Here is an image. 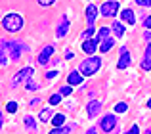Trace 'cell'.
Segmentation results:
<instances>
[{
    "label": "cell",
    "instance_id": "cell-1",
    "mask_svg": "<svg viewBox=\"0 0 151 134\" xmlns=\"http://www.w3.org/2000/svg\"><path fill=\"white\" fill-rule=\"evenodd\" d=\"M100 69H101V58H98V56H88L78 65V71H81L84 77H92V75H96Z\"/></svg>",
    "mask_w": 151,
    "mask_h": 134
},
{
    "label": "cell",
    "instance_id": "cell-2",
    "mask_svg": "<svg viewBox=\"0 0 151 134\" xmlns=\"http://www.w3.org/2000/svg\"><path fill=\"white\" fill-rule=\"evenodd\" d=\"M6 48H8V56H10L12 61H19V58L25 52H29V46L21 40H6Z\"/></svg>",
    "mask_w": 151,
    "mask_h": 134
},
{
    "label": "cell",
    "instance_id": "cell-3",
    "mask_svg": "<svg viewBox=\"0 0 151 134\" xmlns=\"http://www.w3.org/2000/svg\"><path fill=\"white\" fill-rule=\"evenodd\" d=\"M2 27L8 33H17L23 27V17L19 14H14V12H12V14H8L6 17L2 19Z\"/></svg>",
    "mask_w": 151,
    "mask_h": 134
},
{
    "label": "cell",
    "instance_id": "cell-4",
    "mask_svg": "<svg viewBox=\"0 0 151 134\" xmlns=\"http://www.w3.org/2000/svg\"><path fill=\"white\" fill-rule=\"evenodd\" d=\"M31 75H33V67H23V69H19L17 73L12 77L10 86H12V88H17L19 84H25V82L31 79Z\"/></svg>",
    "mask_w": 151,
    "mask_h": 134
},
{
    "label": "cell",
    "instance_id": "cell-5",
    "mask_svg": "<svg viewBox=\"0 0 151 134\" xmlns=\"http://www.w3.org/2000/svg\"><path fill=\"white\" fill-rule=\"evenodd\" d=\"M100 14L103 17H115L119 14V0H107V2H103V6H100Z\"/></svg>",
    "mask_w": 151,
    "mask_h": 134
},
{
    "label": "cell",
    "instance_id": "cell-6",
    "mask_svg": "<svg viewBox=\"0 0 151 134\" xmlns=\"http://www.w3.org/2000/svg\"><path fill=\"white\" fill-rule=\"evenodd\" d=\"M117 123H119L117 115H113V113H105V115L101 117V121H100V128L103 132H113L115 127H117Z\"/></svg>",
    "mask_w": 151,
    "mask_h": 134
},
{
    "label": "cell",
    "instance_id": "cell-7",
    "mask_svg": "<svg viewBox=\"0 0 151 134\" xmlns=\"http://www.w3.org/2000/svg\"><path fill=\"white\" fill-rule=\"evenodd\" d=\"M52 56H54V46L52 44H48V46H44V48L38 52V56H37V61L40 65H46L48 61L52 60Z\"/></svg>",
    "mask_w": 151,
    "mask_h": 134
},
{
    "label": "cell",
    "instance_id": "cell-8",
    "mask_svg": "<svg viewBox=\"0 0 151 134\" xmlns=\"http://www.w3.org/2000/svg\"><path fill=\"white\" fill-rule=\"evenodd\" d=\"M130 61H132V58H130V54H128V48L122 46L121 48V56H119V61H117V69H128Z\"/></svg>",
    "mask_w": 151,
    "mask_h": 134
},
{
    "label": "cell",
    "instance_id": "cell-9",
    "mask_svg": "<svg viewBox=\"0 0 151 134\" xmlns=\"http://www.w3.org/2000/svg\"><path fill=\"white\" fill-rule=\"evenodd\" d=\"M98 44H100V38H84V42H82V52L84 54H94L98 48Z\"/></svg>",
    "mask_w": 151,
    "mask_h": 134
},
{
    "label": "cell",
    "instance_id": "cell-10",
    "mask_svg": "<svg viewBox=\"0 0 151 134\" xmlns=\"http://www.w3.org/2000/svg\"><path fill=\"white\" fill-rule=\"evenodd\" d=\"M100 111H101V102L100 100H90L88 105H86V113H88V117L100 115Z\"/></svg>",
    "mask_w": 151,
    "mask_h": 134
},
{
    "label": "cell",
    "instance_id": "cell-11",
    "mask_svg": "<svg viewBox=\"0 0 151 134\" xmlns=\"http://www.w3.org/2000/svg\"><path fill=\"white\" fill-rule=\"evenodd\" d=\"M67 31H69V19L63 15L61 21L58 23V29H55V38H63L67 35Z\"/></svg>",
    "mask_w": 151,
    "mask_h": 134
},
{
    "label": "cell",
    "instance_id": "cell-12",
    "mask_svg": "<svg viewBox=\"0 0 151 134\" xmlns=\"http://www.w3.org/2000/svg\"><path fill=\"white\" fill-rule=\"evenodd\" d=\"M82 77H84V75H82V73H81L78 69L71 71V73H69V77H67V84H71V86L82 84Z\"/></svg>",
    "mask_w": 151,
    "mask_h": 134
},
{
    "label": "cell",
    "instance_id": "cell-13",
    "mask_svg": "<svg viewBox=\"0 0 151 134\" xmlns=\"http://www.w3.org/2000/svg\"><path fill=\"white\" fill-rule=\"evenodd\" d=\"M98 12H100V10H98V6H94V4H88V8H86V21H88V25H94Z\"/></svg>",
    "mask_w": 151,
    "mask_h": 134
},
{
    "label": "cell",
    "instance_id": "cell-14",
    "mask_svg": "<svg viewBox=\"0 0 151 134\" xmlns=\"http://www.w3.org/2000/svg\"><path fill=\"white\" fill-rule=\"evenodd\" d=\"M121 19H122L124 23H130V25H134V23H136V14H134L132 10H128V8H126V10L121 12Z\"/></svg>",
    "mask_w": 151,
    "mask_h": 134
},
{
    "label": "cell",
    "instance_id": "cell-15",
    "mask_svg": "<svg viewBox=\"0 0 151 134\" xmlns=\"http://www.w3.org/2000/svg\"><path fill=\"white\" fill-rule=\"evenodd\" d=\"M113 44H115V38H113V37L103 38V40L100 42V52H101V54H107L111 48H113Z\"/></svg>",
    "mask_w": 151,
    "mask_h": 134
},
{
    "label": "cell",
    "instance_id": "cell-16",
    "mask_svg": "<svg viewBox=\"0 0 151 134\" xmlns=\"http://www.w3.org/2000/svg\"><path fill=\"white\" fill-rule=\"evenodd\" d=\"M111 31H113V35H115V38H121L122 35H124V21L122 23H119V21H115L113 25H111Z\"/></svg>",
    "mask_w": 151,
    "mask_h": 134
},
{
    "label": "cell",
    "instance_id": "cell-17",
    "mask_svg": "<svg viewBox=\"0 0 151 134\" xmlns=\"http://www.w3.org/2000/svg\"><path fill=\"white\" fill-rule=\"evenodd\" d=\"M8 48H6V40H0V65L8 63Z\"/></svg>",
    "mask_w": 151,
    "mask_h": 134
},
{
    "label": "cell",
    "instance_id": "cell-18",
    "mask_svg": "<svg viewBox=\"0 0 151 134\" xmlns=\"http://www.w3.org/2000/svg\"><path fill=\"white\" fill-rule=\"evenodd\" d=\"M52 117H54L52 109H42V111L38 113V121H40V123H48V121H52Z\"/></svg>",
    "mask_w": 151,
    "mask_h": 134
},
{
    "label": "cell",
    "instance_id": "cell-19",
    "mask_svg": "<svg viewBox=\"0 0 151 134\" xmlns=\"http://www.w3.org/2000/svg\"><path fill=\"white\" fill-rule=\"evenodd\" d=\"M23 125H25V128H27V130H31V132L37 130V123H35V119L31 115H27L25 119H23Z\"/></svg>",
    "mask_w": 151,
    "mask_h": 134
},
{
    "label": "cell",
    "instance_id": "cell-20",
    "mask_svg": "<svg viewBox=\"0 0 151 134\" xmlns=\"http://www.w3.org/2000/svg\"><path fill=\"white\" fill-rule=\"evenodd\" d=\"M52 123H54V127H61V125L65 123V115H61V113H55V115L52 117Z\"/></svg>",
    "mask_w": 151,
    "mask_h": 134
},
{
    "label": "cell",
    "instance_id": "cell-21",
    "mask_svg": "<svg viewBox=\"0 0 151 134\" xmlns=\"http://www.w3.org/2000/svg\"><path fill=\"white\" fill-rule=\"evenodd\" d=\"M71 130H73V127H63V125H61V127H55L54 130H50V134H67Z\"/></svg>",
    "mask_w": 151,
    "mask_h": 134
},
{
    "label": "cell",
    "instance_id": "cell-22",
    "mask_svg": "<svg viewBox=\"0 0 151 134\" xmlns=\"http://www.w3.org/2000/svg\"><path fill=\"white\" fill-rule=\"evenodd\" d=\"M109 33H111V29H109V27H101V29L98 31L96 38H100V42H101L103 38H107V37H109Z\"/></svg>",
    "mask_w": 151,
    "mask_h": 134
},
{
    "label": "cell",
    "instance_id": "cell-23",
    "mask_svg": "<svg viewBox=\"0 0 151 134\" xmlns=\"http://www.w3.org/2000/svg\"><path fill=\"white\" fill-rule=\"evenodd\" d=\"M61 96H63V94L61 92H58V94H52V96H50V104L52 105H58V104H61Z\"/></svg>",
    "mask_w": 151,
    "mask_h": 134
},
{
    "label": "cell",
    "instance_id": "cell-24",
    "mask_svg": "<svg viewBox=\"0 0 151 134\" xmlns=\"http://www.w3.org/2000/svg\"><path fill=\"white\" fill-rule=\"evenodd\" d=\"M142 69L151 71V56H144V60H142Z\"/></svg>",
    "mask_w": 151,
    "mask_h": 134
},
{
    "label": "cell",
    "instance_id": "cell-25",
    "mask_svg": "<svg viewBox=\"0 0 151 134\" xmlns=\"http://www.w3.org/2000/svg\"><path fill=\"white\" fill-rule=\"evenodd\" d=\"M126 109H128V104H126V102H119V104L115 105V113H124Z\"/></svg>",
    "mask_w": 151,
    "mask_h": 134
},
{
    "label": "cell",
    "instance_id": "cell-26",
    "mask_svg": "<svg viewBox=\"0 0 151 134\" xmlns=\"http://www.w3.org/2000/svg\"><path fill=\"white\" fill-rule=\"evenodd\" d=\"M92 35H94V25H88V29H84V31H82L81 38H90Z\"/></svg>",
    "mask_w": 151,
    "mask_h": 134
},
{
    "label": "cell",
    "instance_id": "cell-27",
    "mask_svg": "<svg viewBox=\"0 0 151 134\" xmlns=\"http://www.w3.org/2000/svg\"><path fill=\"white\" fill-rule=\"evenodd\" d=\"M38 88H40V86H38L35 81H31V79L25 82V90H38Z\"/></svg>",
    "mask_w": 151,
    "mask_h": 134
},
{
    "label": "cell",
    "instance_id": "cell-28",
    "mask_svg": "<svg viewBox=\"0 0 151 134\" xmlns=\"http://www.w3.org/2000/svg\"><path fill=\"white\" fill-rule=\"evenodd\" d=\"M6 111H8V113H15V111H17V104H15V102H8Z\"/></svg>",
    "mask_w": 151,
    "mask_h": 134
},
{
    "label": "cell",
    "instance_id": "cell-29",
    "mask_svg": "<svg viewBox=\"0 0 151 134\" xmlns=\"http://www.w3.org/2000/svg\"><path fill=\"white\" fill-rule=\"evenodd\" d=\"M71 90H73V86H71V84H67V86H63V88L59 90V92H61L63 96H69V94H71Z\"/></svg>",
    "mask_w": 151,
    "mask_h": 134
},
{
    "label": "cell",
    "instance_id": "cell-30",
    "mask_svg": "<svg viewBox=\"0 0 151 134\" xmlns=\"http://www.w3.org/2000/svg\"><path fill=\"white\" fill-rule=\"evenodd\" d=\"M138 6H144V8H151V0H136Z\"/></svg>",
    "mask_w": 151,
    "mask_h": 134
},
{
    "label": "cell",
    "instance_id": "cell-31",
    "mask_svg": "<svg viewBox=\"0 0 151 134\" xmlns=\"http://www.w3.org/2000/svg\"><path fill=\"white\" fill-rule=\"evenodd\" d=\"M38 4H40V6H44V8H48V6H52V4L55 2V0H37Z\"/></svg>",
    "mask_w": 151,
    "mask_h": 134
},
{
    "label": "cell",
    "instance_id": "cell-32",
    "mask_svg": "<svg viewBox=\"0 0 151 134\" xmlns=\"http://www.w3.org/2000/svg\"><path fill=\"white\" fill-rule=\"evenodd\" d=\"M126 132H128V134H138V132H140V128H138L136 125H132V127H130V130H126Z\"/></svg>",
    "mask_w": 151,
    "mask_h": 134
},
{
    "label": "cell",
    "instance_id": "cell-33",
    "mask_svg": "<svg viewBox=\"0 0 151 134\" xmlns=\"http://www.w3.org/2000/svg\"><path fill=\"white\" fill-rule=\"evenodd\" d=\"M144 27H145V29H151V15L144 19Z\"/></svg>",
    "mask_w": 151,
    "mask_h": 134
},
{
    "label": "cell",
    "instance_id": "cell-34",
    "mask_svg": "<svg viewBox=\"0 0 151 134\" xmlns=\"http://www.w3.org/2000/svg\"><path fill=\"white\" fill-rule=\"evenodd\" d=\"M54 77H58V71H48L46 73V79H54Z\"/></svg>",
    "mask_w": 151,
    "mask_h": 134
},
{
    "label": "cell",
    "instance_id": "cell-35",
    "mask_svg": "<svg viewBox=\"0 0 151 134\" xmlns=\"http://www.w3.org/2000/svg\"><path fill=\"white\" fill-rule=\"evenodd\" d=\"M144 38H145L147 42L151 40V31H149V29H145V33H144Z\"/></svg>",
    "mask_w": 151,
    "mask_h": 134
},
{
    "label": "cell",
    "instance_id": "cell-36",
    "mask_svg": "<svg viewBox=\"0 0 151 134\" xmlns=\"http://www.w3.org/2000/svg\"><path fill=\"white\" fill-rule=\"evenodd\" d=\"M73 56H75V54H73V50H67V52H65V60H71Z\"/></svg>",
    "mask_w": 151,
    "mask_h": 134
},
{
    "label": "cell",
    "instance_id": "cell-37",
    "mask_svg": "<svg viewBox=\"0 0 151 134\" xmlns=\"http://www.w3.org/2000/svg\"><path fill=\"white\" fill-rule=\"evenodd\" d=\"M145 56H151V40L147 42V48H145Z\"/></svg>",
    "mask_w": 151,
    "mask_h": 134
},
{
    "label": "cell",
    "instance_id": "cell-38",
    "mask_svg": "<svg viewBox=\"0 0 151 134\" xmlns=\"http://www.w3.org/2000/svg\"><path fill=\"white\" fill-rule=\"evenodd\" d=\"M38 102H40L38 98H33V100H31V105H38Z\"/></svg>",
    "mask_w": 151,
    "mask_h": 134
},
{
    "label": "cell",
    "instance_id": "cell-39",
    "mask_svg": "<svg viewBox=\"0 0 151 134\" xmlns=\"http://www.w3.org/2000/svg\"><path fill=\"white\" fill-rule=\"evenodd\" d=\"M0 128H2V111H0Z\"/></svg>",
    "mask_w": 151,
    "mask_h": 134
},
{
    "label": "cell",
    "instance_id": "cell-40",
    "mask_svg": "<svg viewBox=\"0 0 151 134\" xmlns=\"http://www.w3.org/2000/svg\"><path fill=\"white\" fill-rule=\"evenodd\" d=\"M147 107L151 109V98H149V100H147Z\"/></svg>",
    "mask_w": 151,
    "mask_h": 134
},
{
    "label": "cell",
    "instance_id": "cell-41",
    "mask_svg": "<svg viewBox=\"0 0 151 134\" xmlns=\"http://www.w3.org/2000/svg\"><path fill=\"white\" fill-rule=\"evenodd\" d=\"M147 134H151V127H149V128H147Z\"/></svg>",
    "mask_w": 151,
    "mask_h": 134
}]
</instances>
